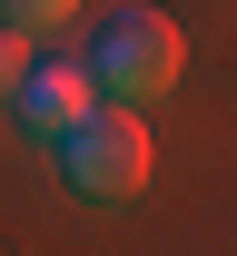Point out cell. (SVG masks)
Returning a JSON list of instances; mask_svg holds the SVG:
<instances>
[{
  "mask_svg": "<svg viewBox=\"0 0 237 256\" xmlns=\"http://www.w3.org/2000/svg\"><path fill=\"white\" fill-rule=\"evenodd\" d=\"M0 98H10V118L30 128V138H60L99 89H89V69H79V60H20V79H10Z\"/></svg>",
  "mask_w": 237,
  "mask_h": 256,
  "instance_id": "3",
  "label": "cell"
},
{
  "mask_svg": "<svg viewBox=\"0 0 237 256\" xmlns=\"http://www.w3.org/2000/svg\"><path fill=\"white\" fill-rule=\"evenodd\" d=\"M89 89L99 98H129V108H148V98L178 89V69H188V30H178L168 10H148V0H119L99 20V40H89Z\"/></svg>",
  "mask_w": 237,
  "mask_h": 256,
  "instance_id": "1",
  "label": "cell"
},
{
  "mask_svg": "<svg viewBox=\"0 0 237 256\" xmlns=\"http://www.w3.org/2000/svg\"><path fill=\"white\" fill-rule=\"evenodd\" d=\"M69 10H79V0H0V20H10V30H60Z\"/></svg>",
  "mask_w": 237,
  "mask_h": 256,
  "instance_id": "4",
  "label": "cell"
},
{
  "mask_svg": "<svg viewBox=\"0 0 237 256\" xmlns=\"http://www.w3.org/2000/svg\"><path fill=\"white\" fill-rule=\"evenodd\" d=\"M50 148H60V178L79 197H99V207H119V197L148 188V118H138L129 98H89Z\"/></svg>",
  "mask_w": 237,
  "mask_h": 256,
  "instance_id": "2",
  "label": "cell"
},
{
  "mask_svg": "<svg viewBox=\"0 0 237 256\" xmlns=\"http://www.w3.org/2000/svg\"><path fill=\"white\" fill-rule=\"evenodd\" d=\"M20 60H30V50H20V30H10V20H0V89H10V79H20Z\"/></svg>",
  "mask_w": 237,
  "mask_h": 256,
  "instance_id": "5",
  "label": "cell"
}]
</instances>
